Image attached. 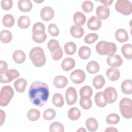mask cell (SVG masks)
<instances>
[{
    "mask_svg": "<svg viewBox=\"0 0 132 132\" xmlns=\"http://www.w3.org/2000/svg\"><path fill=\"white\" fill-rule=\"evenodd\" d=\"M50 95L47 85L41 81L33 82L29 87L28 96L30 101L35 105L41 107L47 102Z\"/></svg>",
    "mask_w": 132,
    "mask_h": 132,
    "instance_id": "obj_1",
    "label": "cell"
},
{
    "mask_svg": "<svg viewBox=\"0 0 132 132\" xmlns=\"http://www.w3.org/2000/svg\"><path fill=\"white\" fill-rule=\"evenodd\" d=\"M29 58L36 67H42L46 62V57L44 51L40 47H35L29 52Z\"/></svg>",
    "mask_w": 132,
    "mask_h": 132,
    "instance_id": "obj_2",
    "label": "cell"
},
{
    "mask_svg": "<svg viewBox=\"0 0 132 132\" xmlns=\"http://www.w3.org/2000/svg\"><path fill=\"white\" fill-rule=\"evenodd\" d=\"M117 45L113 42L106 41H101L95 46L96 52L101 55H111L114 54L117 51Z\"/></svg>",
    "mask_w": 132,
    "mask_h": 132,
    "instance_id": "obj_3",
    "label": "cell"
},
{
    "mask_svg": "<svg viewBox=\"0 0 132 132\" xmlns=\"http://www.w3.org/2000/svg\"><path fill=\"white\" fill-rule=\"evenodd\" d=\"M119 108L122 116L124 118L130 119L132 118V103L130 98H122L119 103Z\"/></svg>",
    "mask_w": 132,
    "mask_h": 132,
    "instance_id": "obj_4",
    "label": "cell"
},
{
    "mask_svg": "<svg viewBox=\"0 0 132 132\" xmlns=\"http://www.w3.org/2000/svg\"><path fill=\"white\" fill-rule=\"evenodd\" d=\"M14 95V91L10 86H4L1 90L0 93V105L6 106L10 103Z\"/></svg>",
    "mask_w": 132,
    "mask_h": 132,
    "instance_id": "obj_5",
    "label": "cell"
},
{
    "mask_svg": "<svg viewBox=\"0 0 132 132\" xmlns=\"http://www.w3.org/2000/svg\"><path fill=\"white\" fill-rule=\"evenodd\" d=\"M116 11L124 15H128L132 12V4L129 1L118 0L115 4Z\"/></svg>",
    "mask_w": 132,
    "mask_h": 132,
    "instance_id": "obj_6",
    "label": "cell"
},
{
    "mask_svg": "<svg viewBox=\"0 0 132 132\" xmlns=\"http://www.w3.org/2000/svg\"><path fill=\"white\" fill-rule=\"evenodd\" d=\"M20 76L19 72L15 69L7 70L5 72L0 73V81L2 84L8 83Z\"/></svg>",
    "mask_w": 132,
    "mask_h": 132,
    "instance_id": "obj_7",
    "label": "cell"
},
{
    "mask_svg": "<svg viewBox=\"0 0 132 132\" xmlns=\"http://www.w3.org/2000/svg\"><path fill=\"white\" fill-rule=\"evenodd\" d=\"M104 97L108 104L113 103L117 98L118 93L116 89L112 87H108L103 92Z\"/></svg>",
    "mask_w": 132,
    "mask_h": 132,
    "instance_id": "obj_8",
    "label": "cell"
},
{
    "mask_svg": "<svg viewBox=\"0 0 132 132\" xmlns=\"http://www.w3.org/2000/svg\"><path fill=\"white\" fill-rule=\"evenodd\" d=\"M71 81L75 84H80L83 82L86 79V74L81 69H76L70 74Z\"/></svg>",
    "mask_w": 132,
    "mask_h": 132,
    "instance_id": "obj_9",
    "label": "cell"
},
{
    "mask_svg": "<svg viewBox=\"0 0 132 132\" xmlns=\"http://www.w3.org/2000/svg\"><path fill=\"white\" fill-rule=\"evenodd\" d=\"M66 103L69 105H74L77 101V94L76 89L72 87H69L65 92Z\"/></svg>",
    "mask_w": 132,
    "mask_h": 132,
    "instance_id": "obj_10",
    "label": "cell"
},
{
    "mask_svg": "<svg viewBox=\"0 0 132 132\" xmlns=\"http://www.w3.org/2000/svg\"><path fill=\"white\" fill-rule=\"evenodd\" d=\"M107 63L112 68H116L120 67L123 63V59L121 57L117 54L109 55L107 58Z\"/></svg>",
    "mask_w": 132,
    "mask_h": 132,
    "instance_id": "obj_11",
    "label": "cell"
},
{
    "mask_svg": "<svg viewBox=\"0 0 132 132\" xmlns=\"http://www.w3.org/2000/svg\"><path fill=\"white\" fill-rule=\"evenodd\" d=\"M40 16L44 21L48 22L51 21L54 16V11L51 7H44L40 11Z\"/></svg>",
    "mask_w": 132,
    "mask_h": 132,
    "instance_id": "obj_12",
    "label": "cell"
},
{
    "mask_svg": "<svg viewBox=\"0 0 132 132\" xmlns=\"http://www.w3.org/2000/svg\"><path fill=\"white\" fill-rule=\"evenodd\" d=\"M102 26V21L96 16H91L87 22L88 28L92 30H97Z\"/></svg>",
    "mask_w": 132,
    "mask_h": 132,
    "instance_id": "obj_13",
    "label": "cell"
},
{
    "mask_svg": "<svg viewBox=\"0 0 132 132\" xmlns=\"http://www.w3.org/2000/svg\"><path fill=\"white\" fill-rule=\"evenodd\" d=\"M96 16L100 20H105L110 15V10L108 7L100 5L96 9Z\"/></svg>",
    "mask_w": 132,
    "mask_h": 132,
    "instance_id": "obj_14",
    "label": "cell"
},
{
    "mask_svg": "<svg viewBox=\"0 0 132 132\" xmlns=\"http://www.w3.org/2000/svg\"><path fill=\"white\" fill-rule=\"evenodd\" d=\"M114 37L120 43L125 42L127 41L129 39L127 32L126 30L123 28L117 29L115 32Z\"/></svg>",
    "mask_w": 132,
    "mask_h": 132,
    "instance_id": "obj_15",
    "label": "cell"
},
{
    "mask_svg": "<svg viewBox=\"0 0 132 132\" xmlns=\"http://www.w3.org/2000/svg\"><path fill=\"white\" fill-rule=\"evenodd\" d=\"M75 66V61L71 57H67L63 59L61 63V67L63 70L69 71L73 69Z\"/></svg>",
    "mask_w": 132,
    "mask_h": 132,
    "instance_id": "obj_16",
    "label": "cell"
},
{
    "mask_svg": "<svg viewBox=\"0 0 132 132\" xmlns=\"http://www.w3.org/2000/svg\"><path fill=\"white\" fill-rule=\"evenodd\" d=\"M68 79L63 75H58L56 76L53 80V84L55 87L59 89L64 88L68 84Z\"/></svg>",
    "mask_w": 132,
    "mask_h": 132,
    "instance_id": "obj_17",
    "label": "cell"
},
{
    "mask_svg": "<svg viewBox=\"0 0 132 132\" xmlns=\"http://www.w3.org/2000/svg\"><path fill=\"white\" fill-rule=\"evenodd\" d=\"M106 75L108 79L110 81H116L120 76V72L116 68H109L106 72Z\"/></svg>",
    "mask_w": 132,
    "mask_h": 132,
    "instance_id": "obj_18",
    "label": "cell"
},
{
    "mask_svg": "<svg viewBox=\"0 0 132 132\" xmlns=\"http://www.w3.org/2000/svg\"><path fill=\"white\" fill-rule=\"evenodd\" d=\"M18 7L21 11L27 12L31 10L32 5L30 0H20L18 1Z\"/></svg>",
    "mask_w": 132,
    "mask_h": 132,
    "instance_id": "obj_19",
    "label": "cell"
},
{
    "mask_svg": "<svg viewBox=\"0 0 132 132\" xmlns=\"http://www.w3.org/2000/svg\"><path fill=\"white\" fill-rule=\"evenodd\" d=\"M47 38V35L45 31H36L32 32V39L33 41L38 43L44 42Z\"/></svg>",
    "mask_w": 132,
    "mask_h": 132,
    "instance_id": "obj_20",
    "label": "cell"
},
{
    "mask_svg": "<svg viewBox=\"0 0 132 132\" xmlns=\"http://www.w3.org/2000/svg\"><path fill=\"white\" fill-rule=\"evenodd\" d=\"M73 21L75 25L81 26L86 21V15L81 11H77L73 15Z\"/></svg>",
    "mask_w": 132,
    "mask_h": 132,
    "instance_id": "obj_21",
    "label": "cell"
},
{
    "mask_svg": "<svg viewBox=\"0 0 132 132\" xmlns=\"http://www.w3.org/2000/svg\"><path fill=\"white\" fill-rule=\"evenodd\" d=\"M70 31L71 36L75 38H81L85 34L84 30L81 26L75 25L71 26Z\"/></svg>",
    "mask_w": 132,
    "mask_h": 132,
    "instance_id": "obj_22",
    "label": "cell"
},
{
    "mask_svg": "<svg viewBox=\"0 0 132 132\" xmlns=\"http://www.w3.org/2000/svg\"><path fill=\"white\" fill-rule=\"evenodd\" d=\"M27 86L26 80L22 78L16 79L14 82V87L15 90L19 93H23L25 91Z\"/></svg>",
    "mask_w": 132,
    "mask_h": 132,
    "instance_id": "obj_23",
    "label": "cell"
},
{
    "mask_svg": "<svg viewBox=\"0 0 132 132\" xmlns=\"http://www.w3.org/2000/svg\"><path fill=\"white\" fill-rule=\"evenodd\" d=\"M12 58L15 63L21 64L25 61L26 59V55L23 51L18 50L13 52Z\"/></svg>",
    "mask_w": 132,
    "mask_h": 132,
    "instance_id": "obj_24",
    "label": "cell"
},
{
    "mask_svg": "<svg viewBox=\"0 0 132 132\" xmlns=\"http://www.w3.org/2000/svg\"><path fill=\"white\" fill-rule=\"evenodd\" d=\"M86 126L89 131H96L98 126L97 120L94 118H89L86 121Z\"/></svg>",
    "mask_w": 132,
    "mask_h": 132,
    "instance_id": "obj_25",
    "label": "cell"
},
{
    "mask_svg": "<svg viewBox=\"0 0 132 132\" xmlns=\"http://www.w3.org/2000/svg\"><path fill=\"white\" fill-rule=\"evenodd\" d=\"M92 84L96 89H101L103 87L105 84V78L102 75H97L93 78Z\"/></svg>",
    "mask_w": 132,
    "mask_h": 132,
    "instance_id": "obj_26",
    "label": "cell"
},
{
    "mask_svg": "<svg viewBox=\"0 0 132 132\" xmlns=\"http://www.w3.org/2000/svg\"><path fill=\"white\" fill-rule=\"evenodd\" d=\"M122 92L125 94H131L132 93V81L131 79H126L121 84Z\"/></svg>",
    "mask_w": 132,
    "mask_h": 132,
    "instance_id": "obj_27",
    "label": "cell"
},
{
    "mask_svg": "<svg viewBox=\"0 0 132 132\" xmlns=\"http://www.w3.org/2000/svg\"><path fill=\"white\" fill-rule=\"evenodd\" d=\"M121 52L123 56L127 59H132V46L131 44H125L122 46Z\"/></svg>",
    "mask_w": 132,
    "mask_h": 132,
    "instance_id": "obj_28",
    "label": "cell"
},
{
    "mask_svg": "<svg viewBox=\"0 0 132 132\" xmlns=\"http://www.w3.org/2000/svg\"><path fill=\"white\" fill-rule=\"evenodd\" d=\"M86 69L89 73L91 74H95L100 70V65L96 61H90L87 63Z\"/></svg>",
    "mask_w": 132,
    "mask_h": 132,
    "instance_id": "obj_29",
    "label": "cell"
},
{
    "mask_svg": "<svg viewBox=\"0 0 132 132\" xmlns=\"http://www.w3.org/2000/svg\"><path fill=\"white\" fill-rule=\"evenodd\" d=\"M12 39V35L11 32L8 30H3L1 31L0 40L3 43H8Z\"/></svg>",
    "mask_w": 132,
    "mask_h": 132,
    "instance_id": "obj_30",
    "label": "cell"
},
{
    "mask_svg": "<svg viewBox=\"0 0 132 132\" xmlns=\"http://www.w3.org/2000/svg\"><path fill=\"white\" fill-rule=\"evenodd\" d=\"M81 116L80 110L76 107H72L70 108L68 112V116L69 118L72 121H75L78 120Z\"/></svg>",
    "mask_w": 132,
    "mask_h": 132,
    "instance_id": "obj_31",
    "label": "cell"
},
{
    "mask_svg": "<svg viewBox=\"0 0 132 132\" xmlns=\"http://www.w3.org/2000/svg\"><path fill=\"white\" fill-rule=\"evenodd\" d=\"M30 19L26 15L20 16L18 20V26L21 29H26L30 25Z\"/></svg>",
    "mask_w": 132,
    "mask_h": 132,
    "instance_id": "obj_32",
    "label": "cell"
},
{
    "mask_svg": "<svg viewBox=\"0 0 132 132\" xmlns=\"http://www.w3.org/2000/svg\"><path fill=\"white\" fill-rule=\"evenodd\" d=\"M78 56L82 59H87L89 58L91 55V49L88 46H81L78 52Z\"/></svg>",
    "mask_w": 132,
    "mask_h": 132,
    "instance_id": "obj_33",
    "label": "cell"
},
{
    "mask_svg": "<svg viewBox=\"0 0 132 132\" xmlns=\"http://www.w3.org/2000/svg\"><path fill=\"white\" fill-rule=\"evenodd\" d=\"M94 101L96 105L100 107H104L106 106L107 104L104 97L102 91L98 92L95 94Z\"/></svg>",
    "mask_w": 132,
    "mask_h": 132,
    "instance_id": "obj_34",
    "label": "cell"
},
{
    "mask_svg": "<svg viewBox=\"0 0 132 132\" xmlns=\"http://www.w3.org/2000/svg\"><path fill=\"white\" fill-rule=\"evenodd\" d=\"M52 103L57 107H61L64 105V100L62 95L59 93H55L52 97Z\"/></svg>",
    "mask_w": 132,
    "mask_h": 132,
    "instance_id": "obj_35",
    "label": "cell"
},
{
    "mask_svg": "<svg viewBox=\"0 0 132 132\" xmlns=\"http://www.w3.org/2000/svg\"><path fill=\"white\" fill-rule=\"evenodd\" d=\"M2 22L4 26L6 27H11L14 24V18L10 14H6L3 16Z\"/></svg>",
    "mask_w": 132,
    "mask_h": 132,
    "instance_id": "obj_36",
    "label": "cell"
},
{
    "mask_svg": "<svg viewBox=\"0 0 132 132\" xmlns=\"http://www.w3.org/2000/svg\"><path fill=\"white\" fill-rule=\"evenodd\" d=\"M27 118L31 121H37L40 117V112L37 109H30L27 112Z\"/></svg>",
    "mask_w": 132,
    "mask_h": 132,
    "instance_id": "obj_37",
    "label": "cell"
},
{
    "mask_svg": "<svg viewBox=\"0 0 132 132\" xmlns=\"http://www.w3.org/2000/svg\"><path fill=\"white\" fill-rule=\"evenodd\" d=\"M64 50L66 54L72 55L76 52V45L75 43L73 42H69L64 44Z\"/></svg>",
    "mask_w": 132,
    "mask_h": 132,
    "instance_id": "obj_38",
    "label": "cell"
},
{
    "mask_svg": "<svg viewBox=\"0 0 132 132\" xmlns=\"http://www.w3.org/2000/svg\"><path fill=\"white\" fill-rule=\"evenodd\" d=\"M93 94L92 88L88 85H85L81 87L79 90V95L80 97H91Z\"/></svg>",
    "mask_w": 132,
    "mask_h": 132,
    "instance_id": "obj_39",
    "label": "cell"
},
{
    "mask_svg": "<svg viewBox=\"0 0 132 132\" xmlns=\"http://www.w3.org/2000/svg\"><path fill=\"white\" fill-rule=\"evenodd\" d=\"M120 120V116L116 113H110L106 118V122L109 125L117 124Z\"/></svg>",
    "mask_w": 132,
    "mask_h": 132,
    "instance_id": "obj_40",
    "label": "cell"
},
{
    "mask_svg": "<svg viewBox=\"0 0 132 132\" xmlns=\"http://www.w3.org/2000/svg\"><path fill=\"white\" fill-rule=\"evenodd\" d=\"M49 131L50 132H63L64 126L59 122H54L50 125Z\"/></svg>",
    "mask_w": 132,
    "mask_h": 132,
    "instance_id": "obj_41",
    "label": "cell"
},
{
    "mask_svg": "<svg viewBox=\"0 0 132 132\" xmlns=\"http://www.w3.org/2000/svg\"><path fill=\"white\" fill-rule=\"evenodd\" d=\"M80 106L85 110L90 109L92 107V100L90 97H80L79 101Z\"/></svg>",
    "mask_w": 132,
    "mask_h": 132,
    "instance_id": "obj_42",
    "label": "cell"
},
{
    "mask_svg": "<svg viewBox=\"0 0 132 132\" xmlns=\"http://www.w3.org/2000/svg\"><path fill=\"white\" fill-rule=\"evenodd\" d=\"M56 111L52 108H48L44 110L43 113V118L47 121L54 119L56 116Z\"/></svg>",
    "mask_w": 132,
    "mask_h": 132,
    "instance_id": "obj_43",
    "label": "cell"
},
{
    "mask_svg": "<svg viewBox=\"0 0 132 132\" xmlns=\"http://www.w3.org/2000/svg\"><path fill=\"white\" fill-rule=\"evenodd\" d=\"M48 32L53 37H57L59 34V30L57 26L54 23L49 24L47 28Z\"/></svg>",
    "mask_w": 132,
    "mask_h": 132,
    "instance_id": "obj_44",
    "label": "cell"
},
{
    "mask_svg": "<svg viewBox=\"0 0 132 132\" xmlns=\"http://www.w3.org/2000/svg\"><path fill=\"white\" fill-rule=\"evenodd\" d=\"M98 39V35L95 33H90L84 38V42L87 44H92Z\"/></svg>",
    "mask_w": 132,
    "mask_h": 132,
    "instance_id": "obj_45",
    "label": "cell"
},
{
    "mask_svg": "<svg viewBox=\"0 0 132 132\" xmlns=\"http://www.w3.org/2000/svg\"><path fill=\"white\" fill-rule=\"evenodd\" d=\"M81 8L86 13H89L93 9V4L90 1H85L82 3Z\"/></svg>",
    "mask_w": 132,
    "mask_h": 132,
    "instance_id": "obj_46",
    "label": "cell"
},
{
    "mask_svg": "<svg viewBox=\"0 0 132 132\" xmlns=\"http://www.w3.org/2000/svg\"><path fill=\"white\" fill-rule=\"evenodd\" d=\"M47 46L49 51L53 52L60 47V44L58 41L55 39H51L47 44Z\"/></svg>",
    "mask_w": 132,
    "mask_h": 132,
    "instance_id": "obj_47",
    "label": "cell"
},
{
    "mask_svg": "<svg viewBox=\"0 0 132 132\" xmlns=\"http://www.w3.org/2000/svg\"><path fill=\"white\" fill-rule=\"evenodd\" d=\"M63 56V51L61 47H59L56 50L51 52V56L54 60L57 61L60 60Z\"/></svg>",
    "mask_w": 132,
    "mask_h": 132,
    "instance_id": "obj_48",
    "label": "cell"
},
{
    "mask_svg": "<svg viewBox=\"0 0 132 132\" xmlns=\"http://www.w3.org/2000/svg\"><path fill=\"white\" fill-rule=\"evenodd\" d=\"M13 5L11 0H2L1 1V7L4 10H10Z\"/></svg>",
    "mask_w": 132,
    "mask_h": 132,
    "instance_id": "obj_49",
    "label": "cell"
},
{
    "mask_svg": "<svg viewBox=\"0 0 132 132\" xmlns=\"http://www.w3.org/2000/svg\"><path fill=\"white\" fill-rule=\"evenodd\" d=\"M36 31H45V27L43 23L41 22H37L36 23L32 29V32H34Z\"/></svg>",
    "mask_w": 132,
    "mask_h": 132,
    "instance_id": "obj_50",
    "label": "cell"
},
{
    "mask_svg": "<svg viewBox=\"0 0 132 132\" xmlns=\"http://www.w3.org/2000/svg\"><path fill=\"white\" fill-rule=\"evenodd\" d=\"M0 63V73H2L8 70V64L7 62L4 60H1Z\"/></svg>",
    "mask_w": 132,
    "mask_h": 132,
    "instance_id": "obj_51",
    "label": "cell"
},
{
    "mask_svg": "<svg viewBox=\"0 0 132 132\" xmlns=\"http://www.w3.org/2000/svg\"><path fill=\"white\" fill-rule=\"evenodd\" d=\"M5 117H6V114L5 112L2 110H0V125L2 126L4 121H5Z\"/></svg>",
    "mask_w": 132,
    "mask_h": 132,
    "instance_id": "obj_52",
    "label": "cell"
},
{
    "mask_svg": "<svg viewBox=\"0 0 132 132\" xmlns=\"http://www.w3.org/2000/svg\"><path fill=\"white\" fill-rule=\"evenodd\" d=\"M99 2L102 3L104 5V6L107 7V6H110L113 1V0H105V1H100Z\"/></svg>",
    "mask_w": 132,
    "mask_h": 132,
    "instance_id": "obj_53",
    "label": "cell"
},
{
    "mask_svg": "<svg viewBox=\"0 0 132 132\" xmlns=\"http://www.w3.org/2000/svg\"><path fill=\"white\" fill-rule=\"evenodd\" d=\"M105 132H116V131H118V130L116 128L114 127L111 126V127H107L105 130Z\"/></svg>",
    "mask_w": 132,
    "mask_h": 132,
    "instance_id": "obj_54",
    "label": "cell"
},
{
    "mask_svg": "<svg viewBox=\"0 0 132 132\" xmlns=\"http://www.w3.org/2000/svg\"><path fill=\"white\" fill-rule=\"evenodd\" d=\"M77 131H81V132H83V131H86V130L84 128V127H80L79 129H78Z\"/></svg>",
    "mask_w": 132,
    "mask_h": 132,
    "instance_id": "obj_55",
    "label": "cell"
},
{
    "mask_svg": "<svg viewBox=\"0 0 132 132\" xmlns=\"http://www.w3.org/2000/svg\"><path fill=\"white\" fill-rule=\"evenodd\" d=\"M36 3H42V2H43V1H40V2H39V1H35Z\"/></svg>",
    "mask_w": 132,
    "mask_h": 132,
    "instance_id": "obj_56",
    "label": "cell"
}]
</instances>
